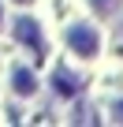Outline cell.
<instances>
[{"instance_id": "1", "label": "cell", "mask_w": 123, "mask_h": 127, "mask_svg": "<svg viewBox=\"0 0 123 127\" xmlns=\"http://www.w3.org/2000/svg\"><path fill=\"white\" fill-rule=\"evenodd\" d=\"M71 49L78 56H97V30L93 26H71Z\"/></svg>"}, {"instance_id": "2", "label": "cell", "mask_w": 123, "mask_h": 127, "mask_svg": "<svg viewBox=\"0 0 123 127\" xmlns=\"http://www.w3.org/2000/svg\"><path fill=\"white\" fill-rule=\"evenodd\" d=\"M15 37L26 41V45H41V37H37V23H34V19H19V23H15Z\"/></svg>"}, {"instance_id": "3", "label": "cell", "mask_w": 123, "mask_h": 127, "mask_svg": "<svg viewBox=\"0 0 123 127\" xmlns=\"http://www.w3.org/2000/svg\"><path fill=\"white\" fill-rule=\"evenodd\" d=\"M11 82H15V90L26 97V94H34L37 90V82H34V75L26 71V67H15V75H11Z\"/></svg>"}]
</instances>
